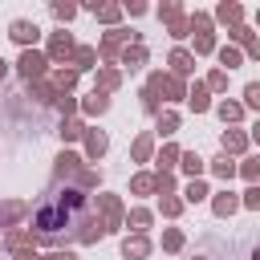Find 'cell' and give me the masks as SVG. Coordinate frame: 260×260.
Listing matches in <instances>:
<instances>
[{"label": "cell", "instance_id": "obj_1", "mask_svg": "<svg viewBox=\"0 0 260 260\" xmlns=\"http://www.w3.org/2000/svg\"><path fill=\"white\" fill-rule=\"evenodd\" d=\"M85 207V191H77V187H65L53 203H41L37 207V215H32V228L41 232V236H53L57 228H69V219L77 215Z\"/></svg>", "mask_w": 260, "mask_h": 260}, {"label": "cell", "instance_id": "obj_2", "mask_svg": "<svg viewBox=\"0 0 260 260\" xmlns=\"http://www.w3.org/2000/svg\"><path fill=\"white\" fill-rule=\"evenodd\" d=\"M45 65H49V57H45V53H37V49H24V53H20V61H16V69H20L28 81H37V77L45 73Z\"/></svg>", "mask_w": 260, "mask_h": 260}, {"label": "cell", "instance_id": "obj_3", "mask_svg": "<svg viewBox=\"0 0 260 260\" xmlns=\"http://www.w3.org/2000/svg\"><path fill=\"white\" fill-rule=\"evenodd\" d=\"M150 89H154V93H167L171 102H179V98H187V89H183V81H179V77H167V73H150Z\"/></svg>", "mask_w": 260, "mask_h": 260}, {"label": "cell", "instance_id": "obj_4", "mask_svg": "<svg viewBox=\"0 0 260 260\" xmlns=\"http://www.w3.org/2000/svg\"><path fill=\"white\" fill-rule=\"evenodd\" d=\"M73 49H77V45H73L69 32H53V37H49V61H69Z\"/></svg>", "mask_w": 260, "mask_h": 260}, {"label": "cell", "instance_id": "obj_5", "mask_svg": "<svg viewBox=\"0 0 260 260\" xmlns=\"http://www.w3.org/2000/svg\"><path fill=\"white\" fill-rule=\"evenodd\" d=\"M8 37H12L16 45H24V49H28V45L41 37V28H37L32 20H12V32H8Z\"/></svg>", "mask_w": 260, "mask_h": 260}, {"label": "cell", "instance_id": "obj_6", "mask_svg": "<svg viewBox=\"0 0 260 260\" xmlns=\"http://www.w3.org/2000/svg\"><path fill=\"white\" fill-rule=\"evenodd\" d=\"M98 203H102V211H106V232H114V228L122 223V203H118L114 195H98Z\"/></svg>", "mask_w": 260, "mask_h": 260}, {"label": "cell", "instance_id": "obj_7", "mask_svg": "<svg viewBox=\"0 0 260 260\" xmlns=\"http://www.w3.org/2000/svg\"><path fill=\"white\" fill-rule=\"evenodd\" d=\"M146 252H150L146 236H126V240H122V256H126V260H142Z\"/></svg>", "mask_w": 260, "mask_h": 260}, {"label": "cell", "instance_id": "obj_8", "mask_svg": "<svg viewBox=\"0 0 260 260\" xmlns=\"http://www.w3.org/2000/svg\"><path fill=\"white\" fill-rule=\"evenodd\" d=\"M187 102H191V110H195V114H203V110L211 106V98H207V85H203V81H195V85L187 89Z\"/></svg>", "mask_w": 260, "mask_h": 260}, {"label": "cell", "instance_id": "obj_9", "mask_svg": "<svg viewBox=\"0 0 260 260\" xmlns=\"http://www.w3.org/2000/svg\"><path fill=\"white\" fill-rule=\"evenodd\" d=\"M203 162H207V158H199L195 150H179V167H183L191 179H199V175H203Z\"/></svg>", "mask_w": 260, "mask_h": 260}, {"label": "cell", "instance_id": "obj_10", "mask_svg": "<svg viewBox=\"0 0 260 260\" xmlns=\"http://www.w3.org/2000/svg\"><path fill=\"white\" fill-rule=\"evenodd\" d=\"M126 37H130L126 28H114V32H106V37H102V57H118V45H122Z\"/></svg>", "mask_w": 260, "mask_h": 260}, {"label": "cell", "instance_id": "obj_11", "mask_svg": "<svg viewBox=\"0 0 260 260\" xmlns=\"http://www.w3.org/2000/svg\"><path fill=\"white\" fill-rule=\"evenodd\" d=\"M85 154L89 158H102L106 154V134L102 130H85Z\"/></svg>", "mask_w": 260, "mask_h": 260}, {"label": "cell", "instance_id": "obj_12", "mask_svg": "<svg viewBox=\"0 0 260 260\" xmlns=\"http://www.w3.org/2000/svg\"><path fill=\"white\" fill-rule=\"evenodd\" d=\"M24 211H28V207H24L20 199H8V203H0V223L8 228V223H16V219H20Z\"/></svg>", "mask_w": 260, "mask_h": 260}, {"label": "cell", "instance_id": "obj_13", "mask_svg": "<svg viewBox=\"0 0 260 260\" xmlns=\"http://www.w3.org/2000/svg\"><path fill=\"white\" fill-rule=\"evenodd\" d=\"M171 69L183 77V73H191V69H195V57H191L187 49H175V53H171Z\"/></svg>", "mask_w": 260, "mask_h": 260}, {"label": "cell", "instance_id": "obj_14", "mask_svg": "<svg viewBox=\"0 0 260 260\" xmlns=\"http://www.w3.org/2000/svg\"><path fill=\"white\" fill-rule=\"evenodd\" d=\"M211 207H215V215H232V211L240 207V199H236L232 191H219V195L211 199Z\"/></svg>", "mask_w": 260, "mask_h": 260}, {"label": "cell", "instance_id": "obj_15", "mask_svg": "<svg viewBox=\"0 0 260 260\" xmlns=\"http://www.w3.org/2000/svg\"><path fill=\"white\" fill-rule=\"evenodd\" d=\"M215 16H219L223 24H232V28H240V16H244V8H240V4H219V8H215Z\"/></svg>", "mask_w": 260, "mask_h": 260}, {"label": "cell", "instance_id": "obj_16", "mask_svg": "<svg viewBox=\"0 0 260 260\" xmlns=\"http://www.w3.org/2000/svg\"><path fill=\"white\" fill-rule=\"evenodd\" d=\"M244 146H248V138H244L240 130H228V134H223V154H228V158H232V154H240Z\"/></svg>", "mask_w": 260, "mask_h": 260}, {"label": "cell", "instance_id": "obj_17", "mask_svg": "<svg viewBox=\"0 0 260 260\" xmlns=\"http://www.w3.org/2000/svg\"><path fill=\"white\" fill-rule=\"evenodd\" d=\"M77 171H81V158H77V154H69V150H65V154H61V158H57V175H61V179H65V175H77Z\"/></svg>", "mask_w": 260, "mask_h": 260}, {"label": "cell", "instance_id": "obj_18", "mask_svg": "<svg viewBox=\"0 0 260 260\" xmlns=\"http://www.w3.org/2000/svg\"><path fill=\"white\" fill-rule=\"evenodd\" d=\"M211 171H215V175H219V179H232V175H236V171H240V167H236V162H232V158H228V154H219V158H211Z\"/></svg>", "mask_w": 260, "mask_h": 260}, {"label": "cell", "instance_id": "obj_19", "mask_svg": "<svg viewBox=\"0 0 260 260\" xmlns=\"http://www.w3.org/2000/svg\"><path fill=\"white\" fill-rule=\"evenodd\" d=\"M93 61H98V49H85V45L73 49V65H77V69H89Z\"/></svg>", "mask_w": 260, "mask_h": 260}, {"label": "cell", "instance_id": "obj_20", "mask_svg": "<svg viewBox=\"0 0 260 260\" xmlns=\"http://www.w3.org/2000/svg\"><path fill=\"white\" fill-rule=\"evenodd\" d=\"M106 106H110V98H106V93H98V89L85 98V114H106Z\"/></svg>", "mask_w": 260, "mask_h": 260}, {"label": "cell", "instance_id": "obj_21", "mask_svg": "<svg viewBox=\"0 0 260 260\" xmlns=\"http://www.w3.org/2000/svg\"><path fill=\"white\" fill-rule=\"evenodd\" d=\"M126 223H130L134 232H142V228H150V211H146V207H134V211L126 215Z\"/></svg>", "mask_w": 260, "mask_h": 260}, {"label": "cell", "instance_id": "obj_22", "mask_svg": "<svg viewBox=\"0 0 260 260\" xmlns=\"http://www.w3.org/2000/svg\"><path fill=\"white\" fill-rule=\"evenodd\" d=\"M142 61H146V49H142V45H134V49L122 53V65H130V69H138Z\"/></svg>", "mask_w": 260, "mask_h": 260}, {"label": "cell", "instance_id": "obj_23", "mask_svg": "<svg viewBox=\"0 0 260 260\" xmlns=\"http://www.w3.org/2000/svg\"><path fill=\"white\" fill-rule=\"evenodd\" d=\"M110 89H118V73L114 69H102L98 73V93H110Z\"/></svg>", "mask_w": 260, "mask_h": 260}, {"label": "cell", "instance_id": "obj_24", "mask_svg": "<svg viewBox=\"0 0 260 260\" xmlns=\"http://www.w3.org/2000/svg\"><path fill=\"white\" fill-rule=\"evenodd\" d=\"M219 118H223V122H240V118H244V106H236V102H219Z\"/></svg>", "mask_w": 260, "mask_h": 260}, {"label": "cell", "instance_id": "obj_25", "mask_svg": "<svg viewBox=\"0 0 260 260\" xmlns=\"http://www.w3.org/2000/svg\"><path fill=\"white\" fill-rule=\"evenodd\" d=\"M175 130H179V114H171V110H167V114H158V134H167V138H171Z\"/></svg>", "mask_w": 260, "mask_h": 260}, {"label": "cell", "instance_id": "obj_26", "mask_svg": "<svg viewBox=\"0 0 260 260\" xmlns=\"http://www.w3.org/2000/svg\"><path fill=\"white\" fill-rule=\"evenodd\" d=\"M81 134H85V126H81L77 118H69V122H61V138H65V142H73V138H81Z\"/></svg>", "mask_w": 260, "mask_h": 260}, {"label": "cell", "instance_id": "obj_27", "mask_svg": "<svg viewBox=\"0 0 260 260\" xmlns=\"http://www.w3.org/2000/svg\"><path fill=\"white\" fill-rule=\"evenodd\" d=\"M28 240H32L28 232H8V236H4V244H8L12 252H24V248H28Z\"/></svg>", "mask_w": 260, "mask_h": 260}, {"label": "cell", "instance_id": "obj_28", "mask_svg": "<svg viewBox=\"0 0 260 260\" xmlns=\"http://www.w3.org/2000/svg\"><path fill=\"white\" fill-rule=\"evenodd\" d=\"M175 162H179V146H162V154H158V167L171 175V167H175Z\"/></svg>", "mask_w": 260, "mask_h": 260}, {"label": "cell", "instance_id": "obj_29", "mask_svg": "<svg viewBox=\"0 0 260 260\" xmlns=\"http://www.w3.org/2000/svg\"><path fill=\"white\" fill-rule=\"evenodd\" d=\"M199 199H207V183L191 179V183H187V203H199Z\"/></svg>", "mask_w": 260, "mask_h": 260}, {"label": "cell", "instance_id": "obj_30", "mask_svg": "<svg viewBox=\"0 0 260 260\" xmlns=\"http://www.w3.org/2000/svg\"><path fill=\"white\" fill-rule=\"evenodd\" d=\"M150 146H154V142H150V134H142V138L134 142V158H138V162H146V158H150Z\"/></svg>", "mask_w": 260, "mask_h": 260}, {"label": "cell", "instance_id": "obj_31", "mask_svg": "<svg viewBox=\"0 0 260 260\" xmlns=\"http://www.w3.org/2000/svg\"><path fill=\"white\" fill-rule=\"evenodd\" d=\"M85 187H98V171H89V167L77 171V191H85Z\"/></svg>", "mask_w": 260, "mask_h": 260}, {"label": "cell", "instance_id": "obj_32", "mask_svg": "<svg viewBox=\"0 0 260 260\" xmlns=\"http://www.w3.org/2000/svg\"><path fill=\"white\" fill-rule=\"evenodd\" d=\"M219 61H223V73L240 65V49H219Z\"/></svg>", "mask_w": 260, "mask_h": 260}, {"label": "cell", "instance_id": "obj_33", "mask_svg": "<svg viewBox=\"0 0 260 260\" xmlns=\"http://www.w3.org/2000/svg\"><path fill=\"white\" fill-rule=\"evenodd\" d=\"M57 85H61V93L73 89V85H77V69H61V73H57Z\"/></svg>", "mask_w": 260, "mask_h": 260}, {"label": "cell", "instance_id": "obj_34", "mask_svg": "<svg viewBox=\"0 0 260 260\" xmlns=\"http://www.w3.org/2000/svg\"><path fill=\"white\" fill-rule=\"evenodd\" d=\"M138 195H146V191H154V175H134V183H130Z\"/></svg>", "mask_w": 260, "mask_h": 260}, {"label": "cell", "instance_id": "obj_35", "mask_svg": "<svg viewBox=\"0 0 260 260\" xmlns=\"http://www.w3.org/2000/svg\"><path fill=\"white\" fill-rule=\"evenodd\" d=\"M240 175H244V179H252V183H260V158H248V162L240 167Z\"/></svg>", "mask_w": 260, "mask_h": 260}, {"label": "cell", "instance_id": "obj_36", "mask_svg": "<svg viewBox=\"0 0 260 260\" xmlns=\"http://www.w3.org/2000/svg\"><path fill=\"white\" fill-rule=\"evenodd\" d=\"M162 248H167V252H179V248H183V232H167V236H162Z\"/></svg>", "mask_w": 260, "mask_h": 260}, {"label": "cell", "instance_id": "obj_37", "mask_svg": "<svg viewBox=\"0 0 260 260\" xmlns=\"http://www.w3.org/2000/svg\"><path fill=\"white\" fill-rule=\"evenodd\" d=\"M118 12H122L118 4H102V8H98V16H102L106 24H114V20H118Z\"/></svg>", "mask_w": 260, "mask_h": 260}, {"label": "cell", "instance_id": "obj_38", "mask_svg": "<svg viewBox=\"0 0 260 260\" xmlns=\"http://www.w3.org/2000/svg\"><path fill=\"white\" fill-rule=\"evenodd\" d=\"M211 49H215L211 32H199V37H195V53H211Z\"/></svg>", "mask_w": 260, "mask_h": 260}, {"label": "cell", "instance_id": "obj_39", "mask_svg": "<svg viewBox=\"0 0 260 260\" xmlns=\"http://www.w3.org/2000/svg\"><path fill=\"white\" fill-rule=\"evenodd\" d=\"M203 85H207V89H223V85H228V73H223V69H215V73H211Z\"/></svg>", "mask_w": 260, "mask_h": 260}, {"label": "cell", "instance_id": "obj_40", "mask_svg": "<svg viewBox=\"0 0 260 260\" xmlns=\"http://www.w3.org/2000/svg\"><path fill=\"white\" fill-rule=\"evenodd\" d=\"M244 98H248V106H252V110H260V81H252V85L244 89Z\"/></svg>", "mask_w": 260, "mask_h": 260}, {"label": "cell", "instance_id": "obj_41", "mask_svg": "<svg viewBox=\"0 0 260 260\" xmlns=\"http://www.w3.org/2000/svg\"><path fill=\"white\" fill-rule=\"evenodd\" d=\"M240 203H244V207H252V211H260V183H256V187H252V191H248Z\"/></svg>", "mask_w": 260, "mask_h": 260}, {"label": "cell", "instance_id": "obj_42", "mask_svg": "<svg viewBox=\"0 0 260 260\" xmlns=\"http://www.w3.org/2000/svg\"><path fill=\"white\" fill-rule=\"evenodd\" d=\"M53 102H57V110H61V114H69V110H73V106H77V102H73V98H69V93H57V98H53Z\"/></svg>", "mask_w": 260, "mask_h": 260}, {"label": "cell", "instance_id": "obj_43", "mask_svg": "<svg viewBox=\"0 0 260 260\" xmlns=\"http://www.w3.org/2000/svg\"><path fill=\"white\" fill-rule=\"evenodd\" d=\"M53 12H57V20H69L77 8H73V4H53Z\"/></svg>", "mask_w": 260, "mask_h": 260}, {"label": "cell", "instance_id": "obj_44", "mask_svg": "<svg viewBox=\"0 0 260 260\" xmlns=\"http://www.w3.org/2000/svg\"><path fill=\"white\" fill-rule=\"evenodd\" d=\"M32 93H37V98H41V102H53V89H49V85H45V81H37V85H32Z\"/></svg>", "mask_w": 260, "mask_h": 260}, {"label": "cell", "instance_id": "obj_45", "mask_svg": "<svg viewBox=\"0 0 260 260\" xmlns=\"http://www.w3.org/2000/svg\"><path fill=\"white\" fill-rule=\"evenodd\" d=\"M179 207H183V203H179V199H171V195H167V199H162V215H179Z\"/></svg>", "mask_w": 260, "mask_h": 260}, {"label": "cell", "instance_id": "obj_46", "mask_svg": "<svg viewBox=\"0 0 260 260\" xmlns=\"http://www.w3.org/2000/svg\"><path fill=\"white\" fill-rule=\"evenodd\" d=\"M41 260H77L73 252H49V256H41Z\"/></svg>", "mask_w": 260, "mask_h": 260}, {"label": "cell", "instance_id": "obj_47", "mask_svg": "<svg viewBox=\"0 0 260 260\" xmlns=\"http://www.w3.org/2000/svg\"><path fill=\"white\" fill-rule=\"evenodd\" d=\"M4 73H8V61H4V57H0V77H4Z\"/></svg>", "mask_w": 260, "mask_h": 260}, {"label": "cell", "instance_id": "obj_48", "mask_svg": "<svg viewBox=\"0 0 260 260\" xmlns=\"http://www.w3.org/2000/svg\"><path fill=\"white\" fill-rule=\"evenodd\" d=\"M252 138H256V142H260V122H256V126H252Z\"/></svg>", "mask_w": 260, "mask_h": 260}, {"label": "cell", "instance_id": "obj_49", "mask_svg": "<svg viewBox=\"0 0 260 260\" xmlns=\"http://www.w3.org/2000/svg\"><path fill=\"white\" fill-rule=\"evenodd\" d=\"M252 260H260V248H256V256H252Z\"/></svg>", "mask_w": 260, "mask_h": 260}, {"label": "cell", "instance_id": "obj_50", "mask_svg": "<svg viewBox=\"0 0 260 260\" xmlns=\"http://www.w3.org/2000/svg\"><path fill=\"white\" fill-rule=\"evenodd\" d=\"M256 20H260V16H256Z\"/></svg>", "mask_w": 260, "mask_h": 260}]
</instances>
